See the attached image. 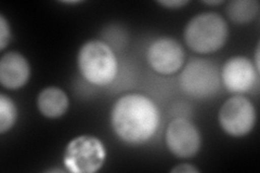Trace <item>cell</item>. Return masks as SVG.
I'll return each mask as SVG.
<instances>
[{
  "instance_id": "1",
  "label": "cell",
  "mask_w": 260,
  "mask_h": 173,
  "mask_svg": "<svg viewBox=\"0 0 260 173\" xmlns=\"http://www.w3.org/2000/svg\"><path fill=\"white\" fill-rule=\"evenodd\" d=\"M116 135L125 143L140 145L155 134L159 112L152 100L142 94H127L118 98L111 114Z\"/></svg>"
},
{
  "instance_id": "2",
  "label": "cell",
  "mask_w": 260,
  "mask_h": 173,
  "mask_svg": "<svg viewBox=\"0 0 260 173\" xmlns=\"http://www.w3.org/2000/svg\"><path fill=\"white\" fill-rule=\"evenodd\" d=\"M228 25L221 15L205 12L195 15L186 24L184 40L192 51L207 54L221 49L228 38Z\"/></svg>"
},
{
  "instance_id": "3",
  "label": "cell",
  "mask_w": 260,
  "mask_h": 173,
  "mask_svg": "<svg viewBox=\"0 0 260 173\" xmlns=\"http://www.w3.org/2000/svg\"><path fill=\"white\" fill-rule=\"evenodd\" d=\"M78 67L83 77L94 86H108L115 79L118 64L112 49L101 40H89L80 48Z\"/></svg>"
},
{
  "instance_id": "4",
  "label": "cell",
  "mask_w": 260,
  "mask_h": 173,
  "mask_svg": "<svg viewBox=\"0 0 260 173\" xmlns=\"http://www.w3.org/2000/svg\"><path fill=\"white\" fill-rule=\"evenodd\" d=\"M107 151L99 139L80 135L68 144L64 152V166L72 173H93L104 164Z\"/></svg>"
},
{
  "instance_id": "5",
  "label": "cell",
  "mask_w": 260,
  "mask_h": 173,
  "mask_svg": "<svg viewBox=\"0 0 260 173\" xmlns=\"http://www.w3.org/2000/svg\"><path fill=\"white\" fill-rule=\"evenodd\" d=\"M182 91L195 98L214 96L220 88L218 66L205 59H194L185 65L180 74Z\"/></svg>"
},
{
  "instance_id": "6",
  "label": "cell",
  "mask_w": 260,
  "mask_h": 173,
  "mask_svg": "<svg viewBox=\"0 0 260 173\" xmlns=\"http://www.w3.org/2000/svg\"><path fill=\"white\" fill-rule=\"evenodd\" d=\"M218 120L225 133L235 137L244 136L249 133L255 126V106L247 97L234 95L221 106Z\"/></svg>"
},
{
  "instance_id": "7",
  "label": "cell",
  "mask_w": 260,
  "mask_h": 173,
  "mask_svg": "<svg viewBox=\"0 0 260 173\" xmlns=\"http://www.w3.org/2000/svg\"><path fill=\"white\" fill-rule=\"evenodd\" d=\"M201 134L189 120L176 118L169 123L166 131V145L178 158H191L201 148Z\"/></svg>"
},
{
  "instance_id": "8",
  "label": "cell",
  "mask_w": 260,
  "mask_h": 173,
  "mask_svg": "<svg viewBox=\"0 0 260 173\" xmlns=\"http://www.w3.org/2000/svg\"><path fill=\"white\" fill-rule=\"evenodd\" d=\"M146 57L153 71L161 75H172L183 65L184 51L177 40L159 38L150 46Z\"/></svg>"
},
{
  "instance_id": "9",
  "label": "cell",
  "mask_w": 260,
  "mask_h": 173,
  "mask_svg": "<svg viewBox=\"0 0 260 173\" xmlns=\"http://www.w3.org/2000/svg\"><path fill=\"white\" fill-rule=\"evenodd\" d=\"M259 72L247 57L234 56L223 65L221 79L228 91L234 94L249 92L258 81Z\"/></svg>"
},
{
  "instance_id": "10",
  "label": "cell",
  "mask_w": 260,
  "mask_h": 173,
  "mask_svg": "<svg viewBox=\"0 0 260 173\" xmlns=\"http://www.w3.org/2000/svg\"><path fill=\"white\" fill-rule=\"evenodd\" d=\"M30 76L28 61L19 52H8L0 60V82L9 90L26 85Z\"/></svg>"
},
{
  "instance_id": "11",
  "label": "cell",
  "mask_w": 260,
  "mask_h": 173,
  "mask_svg": "<svg viewBox=\"0 0 260 173\" xmlns=\"http://www.w3.org/2000/svg\"><path fill=\"white\" fill-rule=\"evenodd\" d=\"M69 97L63 90L56 87H49L39 93L37 106L39 112L47 118H59L69 109Z\"/></svg>"
},
{
  "instance_id": "12",
  "label": "cell",
  "mask_w": 260,
  "mask_h": 173,
  "mask_svg": "<svg viewBox=\"0 0 260 173\" xmlns=\"http://www.w3.org/2000/svg\"><path fill=\"white\" fill-rule=\"evenodd\" d=\"M259 12V3L256 0H233L226 6L229 19L238 25L253 21Z\"/></svg>"
},
{
  "instance_id": "13",
  "label": "cell",
  "mask_w": 260,
  "mask_h": 173,
  "mask_svg": "<svg viewBox=\"0 0 260 173\" xmlns=\"http://www.w3.org/2000/svg\"><path fill=\"white\" fill-rule=\"evenodd\" d=\"M18 117V110L10 97L6 94L0 95V133L9 131Z\"/></svg>"
},
{
  "instance_id": "14",
  "label": "cell",
  "mask_w": 260,
  "mask_h": 173,
  "mask_svg": "<svg viewBox=\"0 0 260 173\" xmlns=\"http://www.w3.org/2000/svg\"><path fill=\"white\" fill-rule=\"evenodd\" d=\"M11 37V31L9 23L7 22L4 15H0V49L4 50V49L8 46L10 41Z\"/></svg>"
},
{
  "instance_id": "15",
  "label": "cell",
  "mask_w": 260,
  "mask_h": 173,
  "mask_svg": "<svg viewBox=\"0 0 260 173\" xmlns=\"http://www.w3.org/2000/svg\"><path fill=\"white\" fill-rule=\"evenodd\" d=\"M158 4L162 7L169 8V9H179V8L188 5V0H166V2H158Z\"/></svg>"
},
{
  "instance_id": "16",
  "label": "cell",
  "mask_w": 260,
  "mask_h": 173,
  "mask_svg": "<svg viewBox=\"0 0 260 173\" xmlns=\"http://www.w3.org/2000/svg\"><path fill=\"white\" fill-rule=\"evenodd\" d=\"M172 172H182V173H197L199 172V170L197 168H194L193 166H191V164H188V163H183V164H179L178 167L174 168L172 170Z\"/></svg>"
},
{
  "instance_id": "17",
  "label": "cell",
  "mask_w": 260,
  "mask_h": 173,
  "mask_svg": "<svg viewBox=\"0 0 260 173\" xmlns=\"http://www.w3.org/2000/svg\"><path fill=\"white\" fill-rule=\"evenodd\" d=\"M203 4H205L207 6H218L223 4L222 0H215V2H203Z\"/></svg>"
}]
</instances>
